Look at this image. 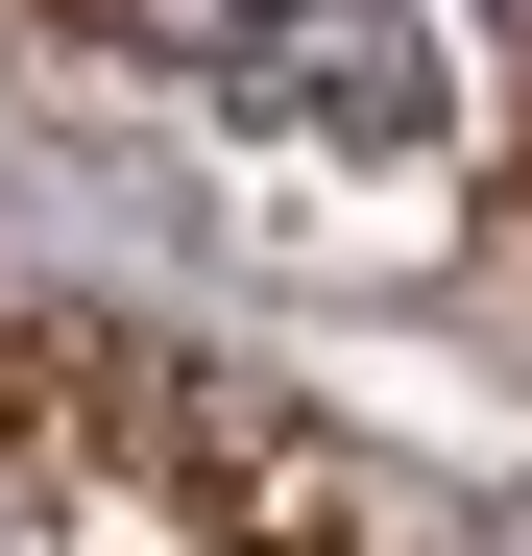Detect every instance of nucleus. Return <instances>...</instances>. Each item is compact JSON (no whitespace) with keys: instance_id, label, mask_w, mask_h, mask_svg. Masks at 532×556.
Segmentation results:
<instances>
[{"instance_id":"1","label":"nucleus","mask_w":532,"mask_h":556,"mask_svg":"<svg viewBox=\"0 0 532 556\" xmlns=\"http://www.w3.org/2000/svg\"><path fill=\"white\" fill-rule=\"evenodd\" d=\"M169 25H194V73H218L242 122H315V146H364V169L460 122V73H435L411 0H169Z\"/></svg>"}]
</instances>
